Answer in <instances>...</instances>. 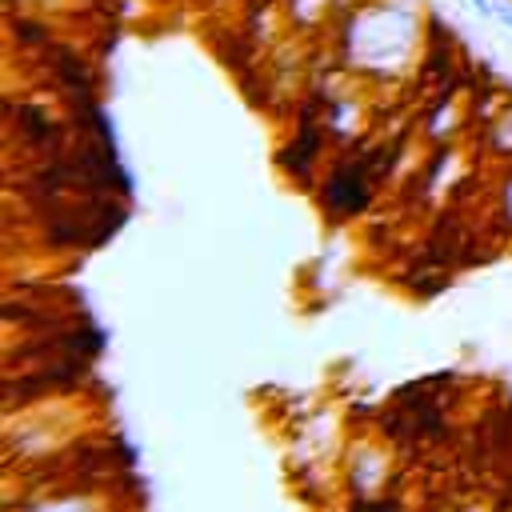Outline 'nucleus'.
<instances>
[{
  "label": "nucleus",
  "instance_id": "f257e3e1",
  "mask_svg": "<svg viewBox=\"0 0 512 512\" xmlns=\"http://www.w3.org/2000/svg\"><path fill=\"white\" fill-rule=\"evenodd\" d=\"M384 164H368V160H352V164H340L332 176H328V188H324V204L336 212V216H352L368 204V176L380 172Z\"/></svg>",
  "mask_w": 512,
  "mask_h": 512
},
{
  "label": "nucleus",
  "instance_id": "f03ea898",
  "mask_svg": "<svg viewBox=\"0 0 512 512\" xmlns=\"http://www.w3.org/2000/svg\"><path fill=\"white\" fill-rule=\"evenodd\" d=\"M312 156H316V128L312 124H304V132H300V140L284 152V168H292V172H308V164H312Z\"/></svg>",
  "mask_w": 512,
  "mask_h": 512
},
{
  "label": "nucleus",
  "instance_id": "7ed1b4c3",
  "mask_svg": "<svg viewBox=\"0 0 512 512\" xmlns=\"http://www.w3.org/2000/svg\"><path fill=\"white\" fill-rule=\"evenodd\" d=\"M324 4H328V0H284L280 8H284V16H292L296 24H312V20H320Z\"/></svg>",
  "mask_w": 512,
  "mask_h": 512
},
{
  "label": "nucleus",
  "instance_id": "20e7f679",
  "mask_svg": "<svg viewBox=\"0 0 512 512\" xmlns=\"http://www.w3.org/2000/svg\"><path fill=\"white\" fill-rule=\"evenodd\" d=\"M468 4H472V8H476V12H484V16H492V8H496V4H492V0H468Z\"/></svg>",
  "mask_w": 512,
  "mask_h": 512
}]
</instances>
